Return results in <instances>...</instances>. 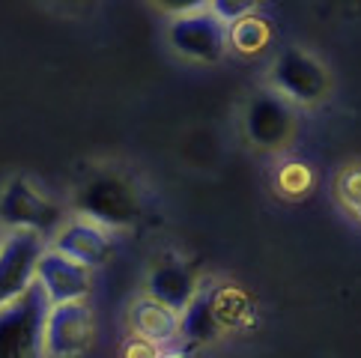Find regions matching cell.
<instances>
[{
    "label": "cell",
    "instance_id": "30bf717a",
    "mask_svg": "<svg viewBox=\"0 0 361 358\" xmlns=\"http://www.w3.org/2000/svg\"><path fill=\"white\" fill-rule=\"evenodd\" d=\"M54 248L63 251L66 257L78 260L84 266H102L111 257V239L105 233V227L96 221H72L66 227H60L54 233Z\"/></svg>",
    "mask_w": 361,
    "mask_h": 358
},
{
    "label": "cell",
    "instance_id": "6da1fadb",
    "mask_svg": "<svg viewBox=\"0 0 361 358\" xmlns=\"http://www.w3.org/2000/svg\"><path fill=\"white\" fill-rule=\"evenodd\" d=\"M51 296L39 280L0 304V358H27L42 352L45 323L51 314Z\"/></svg>",
    "mask_w": 361,
    "mask_h": 358
},
{
    "label": "cell",
    "instance_id": "9a60e30c",
    "mask_svg": "<svg viewBox=\"0 0 361 358\" xmlns=\"http://www.w3.org/2000/svg\"><path fill=\"white\" fill-rule=\"evenodd\" d=\"M257 4H260V0H209L206 6H209L221 21L233 24L242 16H251V12L257 9Z\"/></svg>",
    "mask_w": 361,
    "mask_h": 358
},
{
    "label": "cell",
    "instance_id": "52a82bcc",
    "mask_svg": "<svg viewBox=\"0 0 361 358\" xmlns=\"http://www.w3.org/2000/svg\"><path fill=\"white\" fill-rule=\"evenodd\" d=\"M90 338H93V319H90V308L81 299L51 304L42 340L45 355H81L90 347Z\"/></svg>",
    "mask_w": 361,
    "mask_h": 358
},
{
    "label": "cell",
    "instance_id": "5b68a950",
    "mask_svg": "<svg viewBox=\"0 0 361 358\" xmlns=\"http://www.w3.org/2000/svg\"><path fill=\"white\" fill-rule=\"evenodd\" d=\"M272 84L281 96H287L290 101H302L311 105L319 101L329 90V75L322 69V63L311 57L302 48H287L281 51L275 66H272Z\"/></svg>",
    "mask_w": 361,
    "mask_h": 358
},
{
    "label": "cell",
    "instance_id": "ba28073f",
    "mask_svg": "<svg viewBox=\"0 0 361 358\" xmlns=\"http://www.w3.org/2000/svg\"><path fill=\"white\" fill-rule=\"evenodd\" d=\"M295 113L281 93H257L245 111V132L260 149H278L293 137Z\"/></svg>",
    "mask_w": 361,
    "mask_h": 358
},
{
    "label": "cell",
    "instance_id": "4fadbf2b",
    "mask_svg": "<svg viewBox=\"0 0 361 358\" xmlns=\"http://www.w3.org/2000/svg\"><path fill=\"white\" fill-rule=\"evenodd\" d=\"M128 323H132L135 335L140 340H149V343H164V340L179 338V311L167 308L164 302L152 299L149 292H147V299H137L132 304Z\"/></svg>",
    "mask_w": 361,
    "mask_h": 358
},
{
    "label": "cell",
    "instance_id": "7c38bea8",
    "mask_svg": "<svg viewBox=\"0 0 361 358\" xmlns=\"http://www.w3.org/2000/svg\"><path fill=\"white\" fill-rule=\"evenodd\" d=\"M221 328V314H218V290L203 287L195 292L183 311H179V338H185L191 343H206L218 338Z\"/></svg>",
    "mask_w": 361,
    "mask_h": 358
},
{
    "label": "cell",
    "instance_id": "3957f363",
    "mask_svg": "<svg viewBox=\"0 0 361 358\" xmlns=\"http://www.w3.org/2000/svg\"><path fill=\"white\" fill-rule=\"evenodd\" d=\"M167 39H171V48L179 57L197 60V63H215L224 57L230 30H227V21L218 18L212 9H195L173 18Z\"/></svg>",
    "mask_w": 361,
    "mask_h": 358
},
{
    "label": "cell",
    "instance_id": "2e32d148",
    "mask_svg": "<svg viewBox=\"0 0 361 358\" xmlns=\"http://www.w3.org/2000/svg\"><path fill=\"white\" fill-rule=\"evenodd\" d=\"M159 9L171 12V16H183V12H195V9H203L209 0H152Z\"/></svg>",
    "mask_w": 361,
    "mask_h": 358
},
{
    "label": "cell",
    "instance_id": "8992f818",
    "mask_svg": "<svg viewBox=\"0 0 361 358\" xmlns=\"http://www.w3.org/2000/svg\"><path fill=\"white\" fill-rule=\"evenodd\" d=\"M42 233L16 230L0 248V304H6L36 280V263L42 257Z\"/></svg>",
    "mask_w": 361,
    "mask_h": 358
},
{
    "label": "cell",
    "instance_id": "e0dca14e",
    "mask_svg": "<svg viewBox=\"0 0 361 358\" xmlns=\"http://www.w3.org/2000/svg\"><path fill=\"white\" fill-rule=\"evenodd\" d=\"M4 242H6V239H4V236H0V248H4Z\"/></svg>",
    "mask_w": 361,
    "mask_h": 358
},
{
    "label": "cell",
    "instance_id": "5bb4252c",
    "mask_svg": "<svg viewBox=\"0 0 361 358\" xmlns=\"http://www.w3.org/2000/svg\"><path fill=\"white\" fill-rule=\"evenodd\" d=\"M230 42H233L245 54H254L269 42V21L254 18V16H242L239 21H233L230 27Z\"/></svg>",
    "mask_w": 361,
    "mask_h": 358
},
{
    "label": "cell",
    "instance_id": "277c9868",
    "mask_svg": "<svg viewBox=\"0 0 361 358\" xmlns=\"http://www.w3.org/2000/svg\"><path fill=\"white\" fill-rule=\"evenodd\" d=\"M63 209L42 197L27 179H12L0 195V224L12 230H36L42 236L57 233Z\"/></svg>",
    "mask_w": 361,
    "mask_h": 358
},
{
    "label": "cell",
    "instance_id": "7a4b0ae2",
    "mask_svg": "<svg viewBox=\"0 0 361 358\" xmlns=\"http://www.w3.org/2000/svg\"><path fill=\"white\" fill-rule=\"evenodd\" d=\"M75 206H78L84 218L102 224L105 230L128 227V224H135L140 215L137 191L132 188L128 179H123L120 173H111V171L96 173L90 183H84Z\"/></svg>",
    "mask_w": 361,
    "mask_h": 358
},
{
    "label": "cell",
    "instance_id": "8fae6325",
    "mask_svg": "<svg viewBox=\"0 0 361 358\" xmlns=\"http://www.w3.org/2000/svg\"><path fill=\"white\" fill-rule=\"evenodd\" d=\"M147 292H149L152 299L164 302L167 308L183 311L185 304L195 299L197 284H195V275H191V268L185 263H179V260H161L149 272Z\"/></svg>",
    "mask_w": 361,
    "mask_h": 358
},
{
    "label": "cell",
    "instance_id": "9c48e42d",
    "mask_svg": "<svg viewBox=\"0 0 361 358\" xmlns=\"http://www.w3.org/2000/svg\"><path fill=\"white\" fill-rule=\"evenodd\" d=\"M36 280L45 287V292L54 304L75 302L90 292V266L66 257L57 248H51V251H42L39 263H36Z\"/></svg>",
    "mask_w": 361,
    "mask_h": 358
}]
</instances>
